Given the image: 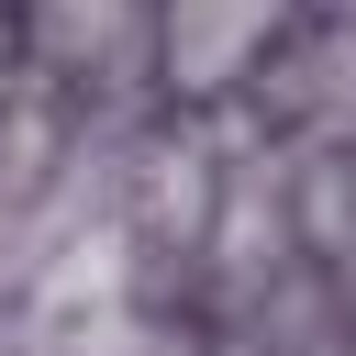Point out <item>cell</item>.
<instances>
[{"label": "cell", "instance_id": "1", "mask_svg": "<svg viewBox=\"0 0 356 356\" xmlns=\"http://www.w3.org/2000/svg\"><path fill=\"white\" fill-rule=\"evenodd\" d=\"M278 22V0H167V67L189 78H234L256 56V33Z\"/></svg>", "mask_w": 356, "mask_h": 356}]
</instances>
